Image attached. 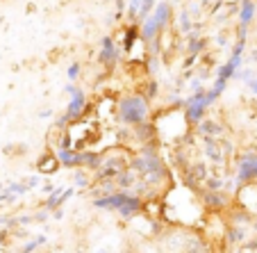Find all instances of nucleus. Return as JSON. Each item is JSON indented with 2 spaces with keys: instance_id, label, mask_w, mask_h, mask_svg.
Masks as SVG:
<instances>
[{
  "instance_id": "obj_1",
  "label": "nucleus",
  "mask_w": 257,
  "mask_h": 253,
  "mask_svg": "<svg viewBox=\"0 0 257 253\" xmlns=\"http://www.w3.org/2000/svg\"><path fill=\"white\" fill-rule=\"evenodd\" d=\"M148 114V103L139 96H130L121 103V119L132 126H141Z\"/></svg>"
},
{
  "instance_id": "obj_2",
  "label": "nucleus",
  "mask_w": 257,
  "mask_h": 253,
  "mask_svg": "<svg viewBox=\"0 0 257 253\" xmlns=\"http://www.w3.org/2000/svg\"><path fill=\"white\" fill-rule=\"evenodd\" d=\"M239 183H252V180H257V157L255 155H246L241 157V162H239V174H237Z\"/></svg>"
},
{
  "instance_id": "obj_3",
  "label": "nucleus",
  "mask_w": 257,
  "mask_h": 253,
  "mask_svg": "<svg viewBox=\"0 0 257 253\" xmlns=\"http://www.w3.org/2000/svg\"><path fill=\"white\" fill-rule=\"evenodd\" d=\"M78 64H73V66H71V71H68V75H71V78H75V75H78Z\"/></svg>"
}]
</instances>
